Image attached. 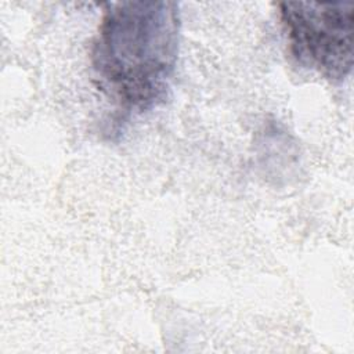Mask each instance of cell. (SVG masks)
I'll return each mask as SVG.
<instances>
[{"instance_id":"cell-2","label":"cell","mask_w":354,"mask_h":354,"mask_svg":"<svg viewBox=\"0 0 354 354\" xmlns=\"http://www.w3.org/2000/svg\"><path fill=\"white\" fill-rule=\"evenodd\" d=\"M278 15L290 55L330 82L353 69L354 4L351 1H283Z\"/></svg>"},{"instance_id":"cell-1","label":"cell","mask_w":354,"mask_h":354,"mask_svg":"<svg viewBox=\"0 0 354 354\" xmlns=\"http://www.w3.org/2000/svg\"><path fill=\"white\" fill-rule=\"evenodd\" d=\"M91 50V66L105 91L126 112L163 104L180 46V11L174 1L106 4Z\"/></svg>"}]
</instances>
